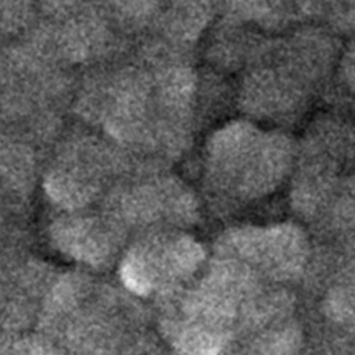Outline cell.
Masks as SVG:
<instances>
[{
    "label": "cell",
    "mask_w": 355,
    "mask_h": 355,
    "mask_svg": "<svg viewBox=\"0 0 355 355\" xmlns=\"http://www.w3.org/2000/svg\"><path fill=\"white\" fill-rule=\"evenodd\" d=\"M227 258L255 263L275 277H288L298 272L306 258L305 234L294 225L236 229L223 239Z\"/></svg>",
    "instance_id": "cell-1"
},
{
    "label": "cell",
    "mask_w": 355,
    "mask_h": 355,
    "mask_svg": "<svg viewBox=\"0 0 355 355\" xmlns=\"http://www.w3.org/2000/svg\"><path fill=\"white\" fill-rule=\"evenodd\" d=\"M290 161L291 146L287 137L277 133L262 135V139L237 184L245 194H265L280 183L288 169Z\"/></svg>",
    "instance_id": "cell-2"
},
{
    "label": "cell",
    "mask_w": 355,
    "mask_h": 355,
    "mask_svg": "<svg viewBox=\"0 0 355 355\" xmlns=\"http://www.w3.org/2000/svg\"><path fill=\"white\" fill-rule=\"evenodd\" d=\"M262 135L247 122H233L222 128L215 133L209 146V154L215 166L222 173L239 180L254 155Z\"/></svg>",
    "instance_id": "cell-3"
},
{
    "label": "cell",
    "mask_w": 355,
    "mask_h": 355,
    "mask_svg": "<svg viewBox=\"0 0 355 355\" xmlns=\"http://www.w3.org/2000/svg\"><path fill=\"white\" fill-rule=\"evenodd\" d=\"M53 236L64 252L80 261L101 262L110 252V241L105 233L92 219L60 220L54 226Z\"/></svg>",
    "instance_id": "cell-4"
},
{
    "label": "cell",
    "mask_w": 355,
    "mask_h": 355,
    "mask_svg": "<svg viewBox=\"0 0 355 355\" xmlns=\"http://www.w3.org/2000/svg\"><path fill=\"white\" fill-rule=\"evenodd\" d=\"M226 341V326L193 318L175 336V347L182 355H219Z\"/></svg>",
    "instance_id": "cell-5"
},
{
    "label": "cell",
    "mask_w": 355,
    "mask_h": 355,
    "mask_svg": "<svg viewBox=\"0 0 355 355\" xmlns=\"http://www.w3.org/2000/svg\"><path fill=\"white\" fill-rule=\"evenodd\" d=\"M44 186L47 194L55 202L67 208L85 205L93 193L89 183L67 172H54L49 175Z\"/></svg>",
    "instance_id": "cell-6"
},
{
    "label": "cell",
    "mask_w": 355,
    "mask_h": 355,
    "mask_svg": "<svg viewBox=\"0 0 355 355\" xmlns=\"http://www.w3.org/2000/svg\"><path fill=\"white\" fill-rule=\"evenodd\" d=\"M121 279L130 291L140 295L148 294L154 287L146 265L135 250L126 255L121 265Z\"/></svg>",
    "instance_id": "cell-7"
},
{
    "label": "cell",
    "mask_w": 355,
    "mask_h": 355,
    "mask_svg": "<svg viewBox=\"0 0 355 355\" xmlns=\"http://www.w3.org/2000/svg\"><path fill=\"white\" fill-rule=\"evenodd\" d=\"M283 89L286 87H283L282 83L275 79V76L263 75L250 87L251 100L258 108L266 112V110H273L287 100Z\"/></svg>",
    "instance_id": "cell-8"
},
{
    "label": "cell",
    "mask_w": 355,
    "mask_h": 355,
    "mask_svg": "<svg viewBox=\"0 0 355 355\" xmlns=\"http://www.w3.org/2000/svg\"><path fill=\"white\" fill-rule=\"evenodd\" d=\"M298 338V331L291 327L272 331L261 341L259 355H294Z\"/></svg>",
    "instance_id": "cell-9"
},
{
    "label": "cell",
    "mask_w": 355,
    "mask_h": 355,
    "mask_svg": "<svg viewBox=\"0 0 355 355\" xmlns=\"http://www.w3.org/2000/svg\"><path fill=\"white\" fill-rule=\"evenodd\" d=\"M14 355H58V354L44 343L25 341L15 348Z\"/></svg>",
    "instance_id": "cell-10"
}]
</instances>
